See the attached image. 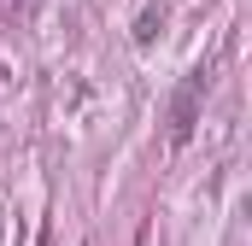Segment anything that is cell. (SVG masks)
Returning <instances> with one entry per match:
<instances>
[{"label":"cell","instance_id":"6da1fadb","mask_svg":"<svg viewBox=\"0 0 252 246\" xmlns=\"http://www.w3.org/2000/svg\"><path fill=\"white\" fill-rule=\"evenodd\" d=\"M199 94H205V70H193L188 82H182V94H176V112H170V141L182 147L193 135V118H199Z\"/></svg>","mask_w":252,"mask_h":246}]
</instances>
